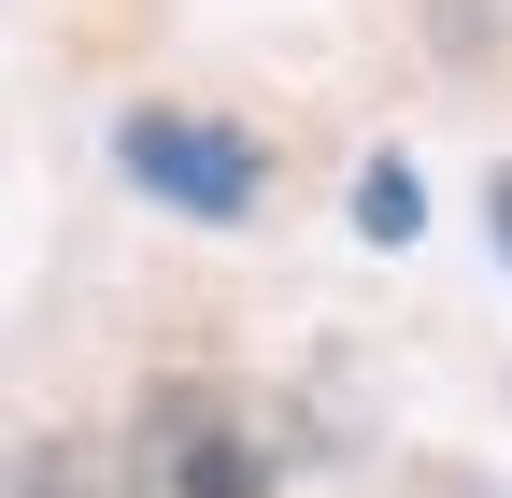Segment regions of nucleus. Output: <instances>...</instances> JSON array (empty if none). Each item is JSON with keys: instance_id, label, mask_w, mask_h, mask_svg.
<instances>
[{"instance_id": "nucleus-1", "label": "nucleus", "mask_w": 512, "mask_h": 498, "mask_svg": "<svg viewBox=\"0 0 512 498\" xmlns=\"http://www.w3.org/2000/svg\"><path fill=\"white\" fill-rule=\"evenodd\" d=\"M114 171L143 185L157 214H185V228H242L256 200H271V143L228 129V114H171V100L114 114Z\"/></svg>"}, {"instance_id": "nucleus-2", "label": "nucleus", "mask_w": 512, "mask_h": 498, "mask_svg": "<svg viewBox=\"0 0 512 498\" xmlns=\"http://www.w3.org/2000/svg\"><path fill=\"white\" fill-rule=\"evenodd\" d=\"M256 498V442L214 413V399H171L157 427H143V498Z\"/></svg>"}, {"instance_id": "nucleus-3", "label": "nucleus", "mask_w": 512, "mask_h": 498, "mask_svg": "<svg viewBox=\"0 0 512 498\" xmlns=\"http://www.w3.org/2000/svg\"><path fill=\"white\" fill-rule=\"evenodd\" d=\"M342 214H356L370 257H413V242H427V185H413V157H370V171L342 185Z\"/></svg>"}, {"instance_id": "nucleus-4", "label": "nucleus", "mask_w": 512, "mask_h": 498, "mask_svg": "<svg viewBox=\"0 0 512 498\" xmlns=\"http://www.w3.org/2000/svg\"><path fill=\"white\" fill-rule=\"evenodd\" d=\"M0 498H143V484H114L100 442H15L0 456Z\"/></svg>"}, {"instance_id": "nucleus-5", "label": "nucleus", "mask_w": 512, "mask_h": 498, "mask_svg": "<svg viewBox=\"0 0 512 498\" xmlns=\"http://www.w3.org/2000/svg\"><path fill=\"white\" fill-rule=\"evenodd\" d=\"M484 242H498V271H512V171H484Z\"/></svg>"}]
</instances>
